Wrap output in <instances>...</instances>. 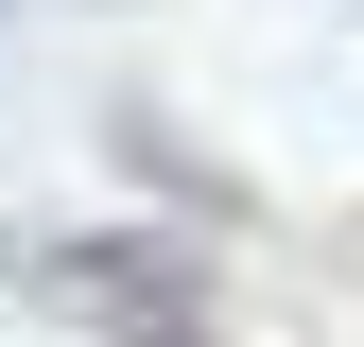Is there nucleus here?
<instances>
[{"instance_id":"obj_1","label":"nucleus","mask_w":364,"mask_h":347,"mask_svg":"<svg viewBox=\"0 0 364 347\" xmlns=\"http://www.w3.org/2000/svg\"><path fill=\"white\" fill-rule=\"evenodd\" d=\"M0 278L35 313L105 330V347H208V260L191 243H139V226H87V243H18Z\"/></svg>"}]
</instances>
